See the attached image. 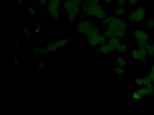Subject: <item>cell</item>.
Returning <instances> with one entry per match:
<instances>
[{"label":"cell","instance_id":"cell-1","mask_svg":"<svg viewBox=\"0 0 154 115\" xmlns=\"http://www.w3.org/2000/svg\"><path fill=\"white\" fill-rule=\"evenodd\" d=\"M127 28L128 23L126 21L115 16L112 22L108 26L104 35L107 38L115 36L121 39L126 36Z\"/></svg>","mask_w":154,"mask_h":115},{"label":"cell","instance_id":"cell-2","mask_svg":"<svg viewBox=\"0 0 154 115\" xmlns=\"http://www.w3.org/2000/svg\"><path fill=\"white\" fill-rule=\"evenodd\" d=\"M83 12L88 17H95L97 19L102 20L107 16V13L100 3L91 4L87 0L85 1L82 4Z\"/></svg>","mask_w":154,"mask_h":115},{"label":"cell","instance_id":"cell-3","mask_svg":"<svg viewBox=\"0 0 154 115\" xmlns=\"http://www.w3.org/2000/svg\"><path fill=\"white\" fill-rule=\"evenodd\" d=\"M64 10L68 15L70 23H73L82 10L81 4L72 0H65L63 3Z\"/></svg>","mask_w":154,"mask_h":115},{"label":"cell","instance_id":"cell-4","mask_svg":"<svg viewBox=\"0 0 154 115\" xmlns=\"http://www.w3.org/2000/svg\"><path fill=\"white\" fill-rule=\"evenodd\" d=\"M146 11L145 7L142 5L139 6L135 10L130 13L128 15L129 21L134 23H140L146 18Z\"/></svg>","mask_w":154,"mask_h":115},{"label":"cell","instance_id":"cell-5","mask_svg":"<svg viewBox=\"0 0 154 115\" xmlns=\"http://www.w3.org/2000/svg\"><path fill=\"white\" fill-rule=\"evenodd\" d=\"M62 0H49L46 5L47 10L51 18L54 20L60 19L58 9L62 5Z\"/></svg>","mask_w":154,"mask_h":115},{"label":"cell","instance_id":"cell-6","mask_svg":"<svg viewBox=\"0 0 154 115\" xmlns=\"http://www.w3.org/2000/svg\"><path fill=\"white\" fill-rule=\"evenodd\" d=\"M94 28V27L91 22L86 20H83L80 22L76 26L77 32L86 36L91 32Z\"/></svg>","mask_w":154,"mask_h":115},{"label":"cell","instance_id":"cell-7","mask_svg":"<svg viewBox=\"0 0 154 115\" xmlns=\"http://www.w3.org/2000/svg\"><path fill=\"white\" fill-rule=\"evenodd\" d=\"M131 57L140 62H142L146 59L147 54L146 47H139L137 49H134L130 52Z\"/></svg>","mask_w":154,"mask_h":115},{"label":"cell","instance_id":"cell-8","mask_svg":"<svg viewBox=\"0 0 154 115\" xmlns=\"http://www.w3.org/2000/svg\"><path fill=\"white\" fill-rule=\"evenodd\" d=\"M133 36L137 40L147 42L149 40V36L144 30L136 29L133 31Z\"/></svg>","mask_w":154,"mask_h":115},{"label":"cell","instance_id":"cell-9","mask_svg":"<svg viewBox=\"0 0 154 115\" xmlns=\"http://www.w3.org/2000/svg\"><path fill=\"white\" fill-rule=\"evenodd\" d=\"M120 43V39L115 36L109 38L108 42L113 51L117 50V47Z\"/></svg>","mask_w":154,"mask_h":115},{"label":"cell","instance_id":"cell-10","mask_svg":"<svg viewBox=\"0 0 154 115\" xmlns=\"http://www.w3.org/2000/svg\"><path fill=\"white\" fill-rule=\"evenodd\" d=\"M127 10L125 6H119L115 8L113 11V13L115 16L118 17L123 16L126 14Z\"/></svg>","mask_w":154,"mask_h":115},{"label":"cell","instance_id":"cell-11","mask_svg":"<svg viewBox=\"0 0 154 115\" xmlns=\"http://www.w3.org/2000/svg\"><path fill=\"white\" fill-rule=\"evenodd\" d=\"M99 51L101 53L104 54V55H106V54H109L111 52H113L111 47L108 43L100 45V46L99 47Z\"/></svg>","mask_w":154,"mask_h":115},{"label":"cell","instance_id":"cell-12","mask_svg":"<svg viewBox=\"0 0 154 115\" xmlns=\"http://www.w3.org/2000/svg\"><path fill=\"white\" fill-rule=\"evenodd\" d=\"M34 52L35 55H47L50 52L47 47L41 48L39 46L35 47V48L34 49Z\"/></svg>","mask_w":154,"mask_h":115},{"label":"cell","instance_id":"cell-13","mask_svg":"<svg viewBox=\"0 0 154 115\" xmlns=\"http://www.w3.org/2000/svg\"><path fill=\"white\" fill-rule=\"evenodd\" d=\"M47 47L49 49L50 52H54L57 51L59 49L62 48L60 46L58 41H55V42H51L48 44Z\"/></svg>","mask_w":154,"mask_h":115},{"label":"cell","instance_id":"cell-14","mask_svg":"<svg viewBox=\"0 0 154 115\" xmlns=\"http://www.w3.org/2000/svg\"><path fill=\"white\" fill-rule=\"evenodd\" d=\"M117 50L122 54H125L128 50V48L126 44L120 43L117 47Z\"/></svg>","mask_w":154,"mask_h":115},{"label":"cell","instance_id":"cell-15","mask_svg":"<svg viewBox=\"0 0 154 115\" xmlns=\"http://www.w3.org/2000/svg\"><path fill=\"white\" fill-rule=\"evenodd\" d=\"M115 15H110V16H107L101 20L102 24L106 26H109L114 19Z\"/></svg>","mask_w":154,"mask_h":115},{"label":"cell","instance_id":"cell-16","mask_svg":"<svg viewBox=\"0 0 154 115\" xmlns=\"http://www.w3.org/2000/svg\"><path fill=\"white\" fill-rule=\"evenodd\" d=\"M146 49L148 56L151 57L154 56V49L152 46V44L147 43L146 46Z\"/></svg>","mask_w":154,"mask_h":115},{"label":"cell","instance_id":"cell-17","mask_svg":"<svg viewBox=\"0 0 154 115\" xmlns=\"http://www.w3.org/2000/svg\"><path fill=\"white\" fill-rule=\"evenodd\" d=\"M116 63L118 66H122V67L126 66L127 65V61L126 59L122 56H119L117 58Z\"/></svg>","mask_w":154,"mask_h":115},{"label":"cell","instance_id":"cell-18","mask_svg":"<svg viewBox=\"0 0 154 115\" xmlns=\"http://www.w3.org/2000/svg\"><path fill=\"white\" fill-rule=\"evenodd\" d=\"M131 96L134 99L136 100H140L142 99L143 96L140 93L138 90H137L133 92Z\"/></svg>","mask_w":154,"mask_h":115},{"label":"cell","instance_id":"cell-19","mask_svg":"<svg viewBox=\"0 0 154 115\" xmlns=\"http://www.w3.org/2000/svg\"><path fill=\"white\" fill-rule=\"evenodd\" d=\"M113 72L118 75H121L125 72V70L124 67H122V66H118L114 68Z\"/></svg>","mask_w":154,"mask_h":115},{"label":"cell","instance_id":"cell-20","mask_svg":"<svg viewBox=\"0 0 154 115\" xmlns=\"http://www.w3.org/2000/svg\"><path fill=\"white\" fill-rule=\"evenodd\" d=\"M146 23L149 28H154V19L150 17H148L146 19Z\"/></svg>","mask_w":154,"mask_h":115},{"label":"cell","instance_id":"cell-21","mask_svg":"<svg viewBox=\"0 0 154 115\" xmlns=\"http://www.w3.org/2000/svg\"><path fill=\"white\" fill-rule=\"evenodd\" d=\"M100 31L99 28H93V29L91 31V32L87 35V37H93V36H96V35H98L100 34Z\"/></svg>","mask_w":154,"mask_h":115},{"label":"cell","instance_id":"cell-22","mask_svg":"<svg viewBox=\"0 0 154 115\" xmlns=\"http://www.w3.org/2000/svg\"><path fill=\"white\" fill-rule=\"evenodd\" d=\"M87 43H88V45L90 46H97V45H98V43H97L96 39H95V38L94 37H88Z\"/></svg>","mask_w":154,"mask_h":115},{"label":"cell","instance_id":"cell-23","mask_svg":"<svg viewBox=\"0 0 154 115\" xmlns=\"http://www.w3.org/2000/svg\"><path fill=\"white\" fill-rule=\"evenodd\" d=\"M134 82L137 86H140V87L144 86L143 78H138V77L135 78L134 80Z\"/></svg>","mask_w":154,"mask_h":115},{"label":"cell","instance_id":"cell-24","mask_svg":"<svg viewBox=\"0 0 154 115\" xmlns=\"http://www.w3.org/2000/svg\"><path fill=\"white\" fill-rule=\"evenodd\" d=\"M147 95H152L154 93V86L152 83L146 86Z\"/></svg>","mask_w":154,"mask_h":115},{"label":"cell","instance_id":"cell-25","mask_svg":"<svg viewBox=\"0 0 154 115\" xmlns=\"http://www.w3.org/2000/svg\"><path fill=\"white\" fill-rule=\"evenodd\" d=\"M116 2L119 6H125L128 5V0H116Z\"/></svg>","mask_w":154,"mask_h":115},{"label":"cell","instance_id":"cell-26","mask_svg":"<svg viewBox=\"0 0 154 115\" xmlns=\"http://www.w3.org/2000/svg\"><path fill=\"white\" fill-rule=\"evenodd\" d=\"M45 63L44 62H39L35 66L36 69L37 70H41L45 68Z\"/></svg>","mask_w":154,"mask_h":115},{"label":"cell","instance_id":"cell-27","mask_svg":"<svg viewBox=\"0 0 154 115\" xmlns=\"http://www.w3.org/2000/svg\"><path fill=\"white\" fill-rule=\"evenodd\" d=\"M23 33H24V37H29L31 35V32L29 28H25L23 29Z\"/></svg>","mask_w":154,"mask_h":115},{"label":"cell","instance_id":"cell-28","mask_svg":"<svg viewBox=\"0 0 154 115\" xmlns=\"http://www.w3.org/2000/svg\"><path fill=\"white\" fill-rule=\"evenodd\" d=\"M140 1V0H128V5L130 6H135Z\"/></svg>","mask_w":154,"mask_h":115},{"label":"cell","instance_id":"cell-29","mask_svg":"<svg viewBox=\"0 0 154 115\" xmlns=\"http://www.w3.org/2000/svg\"><path fill=\"white\" fill-rule=\"evenodd\" d=\"M28 11L29 14L32 16H35L36 15V11L35 10L32 8V7H29L28 9Z\"/></svg>","mask_w":154,"mask_h":115},{"label":"cell","instance_id":"cell-30","mask_svg":"<svg viewBox=\"0 0 154 115\" xmlns=\"http://www.w3.org/2000/svg\"><path fill=\"white\" fill-rule=\"evenodd\" d=\"M138 90L140 93H141L143 96L147 95L146 87H141V88H140V89H138Z\"/></svg>","mask_w":154,"mask_h":115},{"label":"cell","instance_id":"cell-31","mask_svg":"<svg viewBox=\"0 0 154 115\" xmlns=\"http://www.w3.org/2000/svg\"><path fill=\"white\" fill-rule=\"evenodd\" d=\"M42 30V27H41V24L40 23H38L36 25L35 28V32L36 33H40Z\"/></svg>","mask_w":154,"mask_h":115},{"label":"cell","instance_id":"cell-32","mask_svg":"<svg viewBox=\"0 0 154 115\" xmlns=\"http://www.w3.org/2000/svg\"><path fill=\"white\" fill-rule=\"evenodd\" d=\"M147 43L143 41L140 40H137V45L139 47H146Z\"/></svg>","mask_w":154,"mask_h":115},{"label":"cell","instance_id":"cell-33","mask_svg":"<svg viewBox=\"0 0 154 115\" xmlns=\"http://www.w3.org/2000/svg\"><path fill=\"white\" fill-rule=\"evenodd\" d=\"M146 77L148 78L149 80L151 82V83H154V75L151 73L149 72L147 75Z\"/></svg>","mask_w":154,"mask_h":115},{"label":"cell","instance_id":"cell-34","mask_svg":"<svg viewBox=\"0 0 154 115\" xmlns=\"http://www.w3.org/2000/svg\"><path fill=\"white\" fill-rule=\"evenodd\" d=\"M40 5L42 6H46L49 0H37Z\"/></svg>","mask_w":154,"mask_h":115},{"label":"cell","instance_id":"cell-35","mask_svg":"<svg viewBox=\"0 0 154 115\" xmlns=\"http://www.w3.org/2000/svg\"><path fill=\"white\" fill-rule=\"evenodd\" d=\"M143 82H144V86H147L149 84H151V82L150 81L148 78L146 76V77L143 78Z\"/></svg>","mask_w":154,"mask_h":115},{"label":"cell","instance_id":"cell-36","mask_svg":"<svg viewBox=\"0 0 154 115\" xmlns=\"http://www.w3.org/2000/svg\"><path fill=\"white\" fill-rule=\"evenodd\" d=\"M103 2L106 4H110L113 2V0H102Z\"/></svg>","mask_w":154,"mask_h":115},{"label":"cell","instance_id":"cell-37","mask_svg":"<svg viewBox=\"0 0 154 115\" xmlns=\"http://www.w3.org/2000/svg\"><path fill=\"white\" fill-rule=\"evenodd\" d=\"M91 4H98L100 3V0H87Z\"/></svg>","mask_w":154,"mask_h":115},{"label":"cell","instance_id":"cell-38","mask_svg":"<svg viewBox=\"0 0 154 115\" xmlns=\"http://www.w3.org/2000/svg\"><path fill=\"white\" fill-rule=\"evenodd\" d=\"M72 1H74L80 4H82L86 0H72Z\"/></svg>","mask_w":154,"mask_h":115},{"label":"cell","instance_id":"cell-39","mask_svg":"<svg viewBox=\"0 0 154 115\" xmlns=\"http://www.w3.org/2000/svg\"><path fill=\"white\" fill-rule=\"evenodd\" d=\"M24 4V0H17V4L19 5H23Z\"/></svg>","mask_w":154,"mask_h":115},{"label":"cell","instance_id":"cell-40","mask_svg":"<svg viewBox=\"0 0 154 115\" xmlns=\"http://www.w3.org/2000/svg\"><path fill=\"white\" fill-rule=\"evenodd\" d=\"M149 72L151 73L154 75V64L152 66H151L150 68V72Z\"/></svg>","mask_w":154,"mask_h":115},{"label":"cell","instance_id":"cell-41","mask_svg":"<svg viewBox=\"0 0 154 115\" xmlns=\"http://www.w3.org/2000/svg\"><path fill=\"white\" fill-rule=\"evenodd\" d=\"M19 61L17 60V59H15V63H18Z\"/></svg>","mask_w":154,"mask_h":115},{"label":"cell","instance_id":"cell-42","mask_svg":"<svg viewBox=\"0 0 154 115\" xmlns=\"http://www.w3.org/2000/svg\"><path fill=\"white\" fill-rule=\"evenodd\" d=\"M152 46H153V49H154V42H153V43L152 44Z\"/></svg>","mask_w":154,"mask_h":115}]
</instances>
